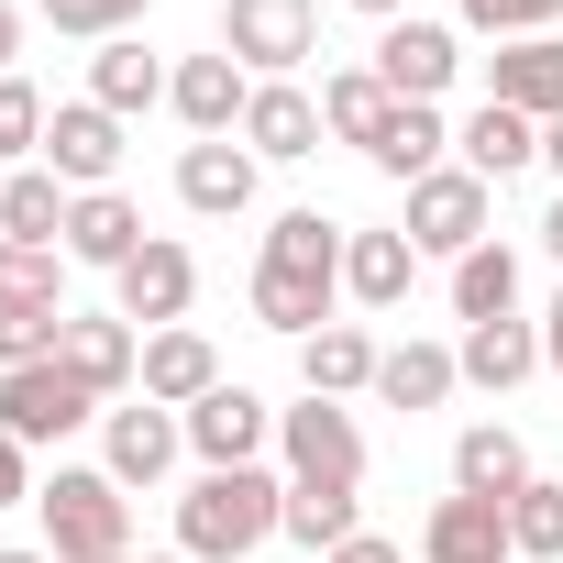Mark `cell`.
<instances>
[{"label": "cell", "instance_id": "48", "mask_svg": "<svg viewBox=\"0 0 563 563\" xmlns=\"http://www.w3.org/2000/svg\"><path fill=\"white\" fill-rule=\"evenodd\" d=\"M0 177H12V166H0Z\"/></svg>", "mask_w": 563, "mask_h": 563}, {"label": "cell", "instance_id": "3", "mask_svg": "<svg viewBox=\"0 0 563 563\" xmlns=\"http://www.w3.org/2000/svg\"><path fill=\"white\" fill-rule=\"evenodd\" d=\"M221 56L243 78H288L299 56H321V0H221Z\"/></svg>", "mask_w": 563, "mask_h": 563}, {"label": "cell", "instance_id": "7", "mask_svg": "<svg viewBox=\"0 0 563 563\" xmlns=\"http://www.w3.org/2000/svg\"><path fill=\"white\" fill-rule=\"evenodd\" d=\"M321 100L299 89V78H254V100H243V144H254V166H299V155H321Z\"/></svg>", "mask_w": 563, "mask_h": 563}, {"label": "cell", "instance_id": "31", "mask_svg": "<svg viewBox=\"0 0 563 563\" xmlns=\"http://www.w3.org/2000/svg\"><path fill=\"white\" fill-rule=\"evenodd\" d=\"M387 111H398V89H387L376 67H343V78H321V122H332L343 144H376V133H387Z\"/></svg>", "mask_w": 563, "mask_h": 563}, {"label": "cell", "instance_id": "29", "mask_svg": "<svg viewBox=\"0 0 563 563\" xmlns=\"http://www.w3.org/2000/svg\"><path fill=\"white\" fill-rule=\"evenodd\" d=\"M299 387H310V398H354V387H376V343H365L354 321L310 332V343H299Z\"/></svg>", "mask_w": 563, "mask_h": 563}, {"label": "cell", "instance_id": "28", "mask_svg": "<svg viewBox=\"0 0 563 563\" xmlns=\"http://www.w3.org/2000/svg\"><path fill=\"white\" fill-rule=\"evenodd\" d=\"M453 387H464V365H453L442 343H387V354H376V398H387V409H442Z\"/></svg>", "mask_w": 563, "mask_h": 563}, {"label": "cell", "instance_id": "17", "mask_svg": "<svg viewBox=\"0 0 563 563\" xmlns=\"http://www.w3.org/2000/svg\"><path fill=\"white\" fill-rule=\"evenodd\" d=\"M420 563H519L508 552V508L497 497H442L420 530Z\"/></svg>", "mask_w": 563, "mask_h": 563}, {"label": "cell", "instance_id": "46", "mask_svg": "<svg viewBox=\"0 0 563 563\" xmlns=\"http://www.w3.org/2000/svg\"><path fill=\"white\" fill-rule=\"evenodd\" d=\"M122 563H188V552H122Z\"/></svg>", "mask_w": 563, "mask_h": 563}, {"label": "cell", "instance_id": "30", "mask_svg": "<svg viewBox=\"0 0 563 563\" xmlns=\"http://www.w3.org/2000/svg\"><path fill=\"white\" fill-rule=\"evenodd\" d=\"M453 310H464V321H519V254H508V243H475V254L453 265Z\"/></svg>", "mask_w": 563, "mask_h": 563}, {"label": "cell", "instance_id": "18", "mask_svg": "<svg viewBox=\"0 0 563 563\" xmlns=\"http://www.w3.org/2000/svg\"><path fill=\"white\" fill-rule=\"evenodd\" d=\"M67 210H78V188L56 166H12L0 177V243H56L67 254Z\"/></svg>", "mask_w": 563, "mask_h": 563}, {"label": "cell", "instance_id": "8", "mask_svg": "<svg viewBox=\"0 0 563 563\" xmlns=\"http://www.w3.org/2000/svg\"><path fill=\"white\" fill-rule=\"evenodd\" d=\"M111 288H122V321H144V332H177V321H188V299H199V254L155 232V243H144V254L111 276Z\"/></svg>", "mask_w": 563, "mask_h": 563}, {"label": "cell", "instance_id": "26", "mask_svg": "<svg viewBox=\"0 0 563 563\" xmlns=\"http://www.w3.org/2000/svg\"><path fill=\"white\" fill-rule=\"evenodd\" d=\"M442 144H453V122H442V100H398V111H387V133H376L365 155H376V166H387L398 188H420V177L442 166Z\"/></svg>", "mask_w": 563, "mask_h": 563}, {"label": "cell", "instance_id": "12", "mask_svg": "<svg viewBox=\"0 0 563 563\" xmlns=\"http://www.w3.org/2000/svg\"><path fill=\"white\" fill-rule=\"evenodd\" d=\"M177 199H188L199 221H232V210H254V144H232V133L188 144V155H177Z\"/></svg>", "mask_w": 563, "mask_h": 563}, {"label": "cell", "instance_id": "25", "mask_svg": "<svg viewBox=\"0 0 563 563\" xmlns=\"http://www.w3.org/2000/svg\"><path fill=\"white\" fill-rule=\"evenodd\" d=\"M166 78H177V67H155V56H144V34H111V45L89 56V100H100V111H122V122H133V111H155V100H166Z\"/></svg>", "mask_w": 563, "mask_h": 563}, {"label": "cell", "instance_id": "13", "mask_svg": "<svg viewBox=\"0 0 563 563\" xmlns=\"http://www.w3.org/2000/svg\"><path fill=\"white\" fill-rule=\"evenodd\" d=\"M144 243H155V232H144V210H133L122 188H78V210H67V265H111V276H122Z\"/></svg>", "mask_w": 563, "mask_h": 563}, {"label": "cell", "instance_id": "20", "mask_svg": "<svg viewBox=\"0 0 563 563\" xmlns=\"http://www.w3.org/2000/svg\"><path fill=\"white\" fill-rule=\"evenodd\" d=\"M177 442H188L177 409H155V398H144V409H111V464H100V475H111V486H155V475L177 464Z\"/></svg>", "mask_w": 563, "mask_h": 563}, {"label": "cell", "instance_id": "2", "mask_svg": "<svg viewBox=\"0 0 563 563\" xmlns=\"http://www.w3.org/2000/svg\"><path fill=\"white\" fill-rule=\"evenodd\" d=\"M34 508H45L56 563H122L133 552V497L111 475H89V464H56V486H34Z\"/></svg>", "mask_w": 563, "mask_h": 563}, {"label": "cell", "instance_id": "45", "mask_svg": "<svg viewBox=\"0 0 563 563\" xmlns=\"http://www.w3.org/2000/svg\"><path fill=\"white\" fill-rule=\"evenodd\" d=\"M541 243H552V254H563V199H552V221H541Z\"/></svg>", "mask_w": 563, "mask_h": 563}, {"label": "cell", "instance_id": "33", "mask_svg": "<svg viewBox=\"0 0 563 563\" xmlns=\"http://www.w3.org/2000/svg\"><path fill=\"white\" fill-rule=\"evenodd\" d=\"M288 541H310V552H343L365 519H354V486H288V519H276Z\"/></svg>", "mask_w": 563, "mask_h": 563}, {"label": "cell", "instance_id": "15", "mask_svg": "<svg viewBox=\"0 0 563 563\" xmlns=\"http://www.w3.org/2000/svg\"><path fill=\"white\" fill-rule=\"evenodd\" d=\"M166 100H177V122L210 144V133H243V100H254V78H243L232 56H188V67L166 78Z\"/></svg>", "mask_w": 563, "mask_h": 563}, {"label": "cell", "instance_id": "6", "mask_svg": "<svg viewBox=\"0 0 563 563\" xmlns=\"http://www.w3.org/2000/svg\"><path fill=\"white\" fill-rule=\"evenodd\" d=\"M486 199H497V188H486L475 166H431V177L409 188V243L442 254V265H464V254L486 243Z\"/></svg>", "mask_w": 563, "mask_h": 563}, {"label": "cell", "instance_id": "24", "mask_svg": "<svg viewBox=\"0 0 563 563\" xmlns=\"http://www.w3.org/2000/svg\"><path fill=\"white\" fill-rule=\"evenodd\" d=\"M343 221H321V210H276V232H265V265L276 276H310V288H343Z\"/></svg>", "mask_w": 563, "mask_h": 563}, {"label": "cell", "instance_id": "14", "mask_svg": "<svg viewBox=\"0 0 563 563\" xmlns=\"http://www.w3.org/2000/svg\"><path fill=\"white\" fill-rule=\"evenodd\" d=\"M486 100H508V111H530V122H563V34H519V45H497Z\"/></svg>", "mask_w": 563, "mask_h": 563}, {"label": "cell", "instance_id": "27", "mask_svg": "<svg viewBox=\"0 0 563 563\" xmlns=\"http://www.w3.org/2000/svg\"><path fill=\"white\" fill-rule=\"evenodd\" d=\"M409 276H420V243H409V232H354V243H343V288H354L365 310H398Z\"/></svg>", "mask_w": 563, "mask_h": 563}, {"label": "cell", "instance_id": "23", "mask_svg": "<svg viewBox=\"0 0 563 563\" xmlns=\"http://www.w3.org/2000/svg\"><path fill=\"white\" fill-rule=\"evenodd\" d=\"M519 486H530V453H519V431H508V420H475V431L453 442V497H497V508H508Z\"/></svg>", "mask_w": 563, "mask_h": 563}, {"label": "cell", "instance_id": "42", "mask_svg": "<svg viewBox=\"0 0 563 563\" xmlns=\"http://www.w3.org/2000/svg\"><path fill=\"white\" fill-rule=\"evenodd\" d=\"M12 56H23V12L0 0V78H12Z\"/></svg>", "mask_w": 563, "mask_h": 563}, {"label": "cell", "instance_id": "47", "mask_svg": "<svg viewBox=\"0 0 563 563\" xmlns=\"http://www.w3.org/2000/svg\"><path fill=\"white\" fill-rule=\"evenodd\" d=\"M0 563H56V552H0Z\"/></svg>", "mask_w": 563, "mask_h": 563}, {"label": "cell", "instance_id": "41", "mask_svg": "<svg viewBox=\"0 0 563 563\" xmlns=\"http://www.w3.org/2000/svg\"><path fill=\"white\" fill-rule=\"evenodd\" d=\"M541 365H552V376H563V299H552V310H541Z\"/></svg>", "mask_w": 563, "mask_h": 563}, {"label": "cell", "instance_id": "9", "mask_svg": "<svg viewBox=\"0 0 563 563\" xmlns=\"http://www.w3.org/2000/svg\"><path fill=\"white\" fill-rule=\"evenodd\" d=\"M177 420H188V453H199V464H254L265 431H276V409H265L254 387H232V376H221L199 409H177Z\"/></svg>", "mask_w": 563, "mask_h": 563}, {"label": "cell", "instance_id": "36", "mask_svg": "<svg viewBox=\"0 0 563 563\" xmlns=\"http://www.w3.org/2000/svg\"><path fill=\"white\" fill-rule=\"evenodd\" d=\"M56 343H67V310H0V376L12 365H56Z\"/></svg>", "mask_w": 563, "mask_h": 563}, {"label": "cell", "instance_id": "44", "mask_svg": "<svg viewBox=\"0 0 563 563\" xmlns=\"http://www.w3.org/2000/svg\"><path fill=\"white\" fill-rule=\"evenodd\" d=\"M354 12H376V23H409V0H354Z\"/></svg>", "mask_w": 563, "mask_h": 563}, {"label": "cell", "instance_id": "11", "mask_svg": "<svg viewBox=\"0 0 563 563\" xmlns=\"http://www.w3.org/2000/svg\"><path fill=\"white\" fill-rule=\"evenodd\" d=\"M453 67H464V56H453V34H442V23H420V12L376 34V78H387L398 100H442V89H453Z\"/></svg>", "mask_w": 563, "mask_h": 563}, {"label": "cell", "instance_id": "4", "mask_svg": "<svg viewBox=\"0 0 563 563\" xmlns=\"http://www.w3.org/2000/svg\"><path fill=\"white\" fill-rule=\"evenodd\" d=\"M89 420H100V387L67 376V354H56V365H12V376H0V431H12L23 453H34V442H67V431H89Z\"/></svg>", "mask_w": 563, "mask_h": 563}, {"label": "cell", "instance_id": "5", "mask_svg": "<svg viewBox=\"0 0 563 563\" xmlns=\"http://www.w3.org/2000/svg\"><path fill=\"white\" fill-rule=\"evenodd\" d=\"M276 442H288V486H365V431H354L343 398L276 409Z\"/></svg>", "mask_w": 563, "mask_h": 563}, {"label": "cell", "instance_id": "19", "mask_svg": "<svg viewBox=\"0 0 563 563\" xmlns=\"http://www.w3.org/2000/svg\"><path fill=\"white\" fill-rule=\"evenodd\" d=\"M210 387H221V354H210L188 321H177V332H144V398H155V409H199Z\"/></svg>", "mask_w": 563, "mask_h": 563}, {"label": "cell", "instance_id": "32", "mask_svg": "<svg viewBox=\"0 0 563 563\" xmlns=\"http://www.w3.org/2000/svg\"><path fill=\"white\" fill-rule=\"evenodd\" d=\"M0 310H67V254L56 243H0Z\"/></svg>", "mask_w": 563, "mask_h": 563}, {"label": "cell", "instance_id": "34", "mask_svg": "<svg viewBox=\"0 0 563 563\" xmlns=\"http://www.w3.org/2000/svg\"><path fill=\"white\" fill-rule=\"evenodd\" d=\"M508 552H519V563H552V552H563V486H552V475H530V486L508 497Z\"/></svg>", "mask_w": 563, "mask_h": 563}, {"label": "cell", "instance_id": "16", "mask_svg": "<svg viewBox=\"0 0 563 563\" xmlns=\"http://www.w3.org/2000/svg\"><path fill=\"white\" fill-rule=\"evenodd\" d=\"M56 354H67V376H89L100 398L144 387V332H133L122 310H111V321H78V310H67V343H56Z\"/></svg>", "mask_w": 563, "mask_h": 563}, {"label": "cell", "instance_id": "38", "mask_svg": "<svg viewBox=\"0 0 563 563\" xmlns=\"http://www.w3.org/2000/svg\"><path fill=\"white\" fill-rule=\"evenodd\" d=\"M552 12H563V0H464V23H475V34H497V45L552 34Z\"/></svg>", "mask_w": 563, "mask_h": 563}, {"label": "cell", "instance_id": "21", "mask_svg": "<svg viewBox=\"0 0 563 563\" xmlns=\"http://www.w3.org/2000/svg\"><path fill=\"white\" fill-rule=\"evenodd\" d=\"M453 144H464V166H475V177L497 188V177H519V166L541 155V122H530V111H508V100H475Z\"/></svg>", "mask_w": 563, "mask_h": 563}, {"label": "cell", "instance_id": "1", "mask_svg": "<svg viewBox=\"0 0 563 563\" xmlns=\"http://www.w3.org/2000/svg\"><path fill=\"white\" fill-rule=\"evenodd\" d=\"M276 519H288V486L265 464H210L188 497H177V552L188 563H243Z\"/></svg>", "mask_w": 563, "mask_h": 563}, {"label": "cell", "instance_id": "35", "mask_svg": "<svg viewBox=\"0 0 563 563\" xmlns=\"http://www.w3.org/2000/svg\"><path fill=\"white\" fill-rule=\"evenodd\" d=\"M45 89L34 78H0V166H12V155H45Z\"/></svg>", "mask_w": 563, "mask_h": 563}, {"label": "cell", "instance_id": "40", "mask_svg": "<svg viewBox=\"0 0 563 563\" xmlns=\"http://www.w3.org/2000/svg\"><path fill=\"white\" fill-rule=\"evenodd\" d=\"M321 563H409V552H398V541H376V530H354V541H343V552H321Z\"/></svg>", "mask_w": 563, "mask_h": 563}, {"label": "cell", "instance_id": "22", "mask_svg": "<svg viewBox=\"0 0 563 563\" xmlns=\"http://www.w3.org/2000/svg\"><path fill=\"white\" fill-rule=\"evenodd\" d=\"M453 365H464V387H519V376H541V332L530 321H464V343H453Z\"/></svg>", "mask_w": 563, "mask_h": 563}, {"label": "cell", "instance_id": "10", "mask_svg": "<svg viewBox=\"0 0 563 563\" xmlns=\"http://www.w3.org/2000/svg\"><path fill=\"white\" fill-rule=\"evenodd\" d=\"M45 166H56L67 188H111V166H122V111L67 100V111L45 122Z\"/></svg>", "mask_w": 563, "mask_h": 563}, {"label": "cell", "instance_id": "39", "mask_svg": "<svg viewBox=\"0 0 563 563\" xmlns=\"http://www.w3.org/2000/svg\"><path fill=\"white\" fill-rule=\"evenodd\" d=\"M12 497H34V464H23V442H12V431H0V508H12Z\"/></svg>", "mask_w": 563, "mask_h": 563}, {"label": "cell", "instance_id": "43", "mask_svg": "<svg viewBox=\"0 0 563 563\" xmlns=\"http://www.w3.org/2000/svg\"><path fill=\"white\" fill-rule=\"evenodd\" d=\"M541 166H552V177H563V122H541Z\"/></svg>", "mask_w": 563, "mask_h": 563}, {"label": "cell", "instance_id": "37", "mask_svg": "<svg viewBox=\"0 0 563 563\" xmlns=\"http://www.w3.org/2000/svg\"><path fill=\"white\" fill-rule=\"evenodd\" d=\"M34 12H45L56 34H89V45H111V34H133V23H144V0H34Z\"/></svg>", "mask_w": 563, "mask_h": 563}]
</instances>
